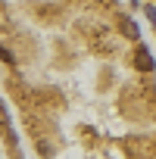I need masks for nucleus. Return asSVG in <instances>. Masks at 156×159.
<instances>
[{
    "label": "nucleus",
    "mask_w": 156,
    "mask_h": 159,
    "mask_svg": "<svg viewBox=\"0 0 156 159\" xmlns=\"http://www.w3.org/2000/svg\"><path fill=\"white\" fill-rule=\"evenodd\" d=\"M134 66H137L140 72H153V59H150V53H147L144 47L134 50Z\"/></svg>",
    "instance_id": "obj_1"
},
{
    "label": "nucleus",
    "mask_w": 156,
    "mask_h": 159,
    "mask_svg": "<svg viewBox=\"0 0 156 159\" xmlns=\"http://www.w3.org/2000/svg\"><path fill=\"white\" fill-rule=\"evenodd\" d=\"M122 31H125L128 38H137V25H134L131 19H125V25H122Z\"/></svg>",
    "instance_id": "obj_2"
},
{
    "label": "nucleus",
    "mask_w": 156,
    "mask_h": 159,
    "mask_svg": "<svg viewBox=\"0 0 156 159\" xmlns=\"http://www.w3.org/2000/svg\"><path fill=\"white\" fill-rule=\"evenodd\" d=\"M0 125H7V116H3V109H0Z\"/></svg>",
    "instance_id": "obj_3"
}]
</instances>
